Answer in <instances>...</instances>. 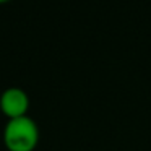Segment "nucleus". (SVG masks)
Listing matches in <instances>:
<instances>
[{"mask_svg":"<svg viewBox=\"0 0 151 151\" xmlns=\"http://www.w3.org/2000/svg\"><path fill=\"white\" fill-rule=\"evenodd\" d=\"M39 143V127L29 117L8 120L4 128V145L8 151H34Z\"/></svg>","mask_w":151,"mask_h":151,"instance_id":"obj_1","label":"nucleus"},{"mask_svg":"<svg viewBox=\"0 0 151 151\" xmlns=\"http://www.w3.org/2000/svg\"><path fill=\"white\" fill-rule=\"evenodd\" d=\"M0 111L8 120L26 117L29 111V96L18 86L7 88L0 94Z\"/></svg>","mask_w":151,"mask_h":151,"instance_id":"obj_2","label":"nucleus"},{"mask_svg":"<svg viewBox=\"0 0 151 151\" xmlns=\"http://www.w3.org/2000/svg\"><path fill=\"white\" fill-rule=\"evenodd\" d=\"M7 2H10V0H0V4H7Z\"/></svg>","mask_w":151,"mask_h":151,"instance_id":"obj_3","label":"nucleus"}]
</instances>
